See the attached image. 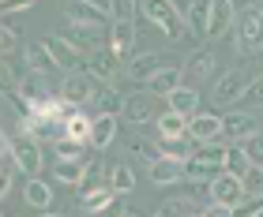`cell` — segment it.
Listing matches in <instances>:
<instances>
[{"label": "cell", "mask_w": 263, "mask_h": 217, "mask_svg": "<svg viewBox=\"0 0 263 217\" xmlns=\"http://www.w3.org/2000/svg\"><path fill=\"white\" fill-rule=\"evenodd\" d=\"M42 217H64V213H53V210H45V213H42Z\"/></svg>", "instance_id": "47"}, {"label": "cell", "mask_w": 263, "mask_h": 217, "mask_svg": "<svg viewBox=\"0 0 263 217\" xmlns=\"http://www.w3.org/2000/svg\"><path fill=\"white\" fill-rule=\"evenodd\" d=\"M218 172H222V168H214V165L199 161V158H188L184 161V180H192V184H211Z\"/></svg>", "instance_id": "32"}, {"label": "cell", "mask_w": 263, "mask_h": 217, "mask_svg": "<svg viewBox=\"0 0 263 217\" xmlns=\"http://www.w3.org/2000/svg\"><path fill=\"white\" fill-rule=\"evenodd\" d=\"M147 172H151V184L154 187H173V184H181V180H184V161L162 158V161H154Z\"/></svg>", "instance_id": "14"}, {"label": "cell", "mask_w": 263, "mask_h": 217, "mask_svg": "<svg viewBox=\"0 0 263 217\" xmlns=\"http://www.w3.org/2000/svg\"><path fill=\"white\" fill-rule=\"evenodd\" d=\"M124 217H139V213H132V210H128V213H124Z\"/></svg>", "instance_id": "48"}, {"label": "cell", "mask_w": 263, "mask_h": 217, "mask_svg": "<svg viewBox=\"0 0 263 217\" xmlns=\"http://www.w3.org/2000/svg\"><path fill=\"white\" fill-rule=\"evenodd\" d=\"M45 49L53 53L57 68H68V75L71 71H87V56H83L68 38H61V34H49V38H45Z\"/></svg>", "instance_id": "7"}, {"label": "cell", "mask_w": 263, "mask_h": 217, "mask_svg": "<svg viewBox=\"0 0 263 217\" xmlns=\"http://www.w3.org/2000/svg\"><path fill=\"white\" fill-rule=\"evenodd\" d=\"M132 49H136V23H113L109 27V53L117 60L132 56Z\"/></svg>", "instance_id": "15"}, {"label": "cell", "mask_w": 263, "mask_h": 217, "mask_svg": "<svg viewBox=\"0 0 263 217\" xmlns=\"http://www.w3.org/2000/svg\"><path fill=\"white\" fill-rule=\"evenodd\" d=\"M23 60H27V68L38 71V75H53L57 71V60H53L49 49H45V41H30L27 49H23Z\"/></svg>", "instance_id": "19"}, {"label": "cell", "mask_w": 263, "mask_h": 217, "mask_svg": "<svg viewBox=\"0 0 263 217\" xmlns=\"http://www.w3.org/2000/svg\"><path fill=\"white\" fill-rule=\"evenodd\" d=\"M184 75L196 79V82H211V75H214V56L207 49L192 53V56H188V64H184Z\"/></svg>", "instance_id": "24"}, {"label": "cell", "mask_w": 263, "mask_h": 217, "mask_svg": "<svg viewBox=\"0 0 263 217\" xmlns=\"http://www.w3.org/2000/svg\"><path fill=\"white\" fill-rule=\"evenodd\" d=\"M222 131H226V116H218V113H199L188 120V135L196 142H218Z\"/></svg>", "instance_id": "12"}, {"label": "cell", "mask_w": 263, "mask_h": 217, "mask_svg": "<svg viewBox=\"0 0 263 217\" xmlns=\"http://www.w3.org/2000/svg\"><path fill=\"white\" fill-rule=\"evenodd\" d=\"M124 146H128V154H132V158L147 161V168H151L154 161H162V150L154 146L151 139H143V135H128V139H124Z\"/></svg>", "instance_id": "27"}, {"label": "cell", "mask_w": 263, "mask_h": 217, "mask_svg": "<svg viewBox=\"0 0 263 217\" xmlns=\"http://www.w3.org/2000/svg\"><path fill=\"white\" fill-rule=\"evenodd\" d=\"M117 199H121V195H117V191L109 187V184H105V187H98V191H90V195L87 199H83V206H87L90 213H102L105 206H113V202Z\"/></svg>", "instance_id": "35"}, {"label": "cell", "mask_w": 263, "mask_h": 217, "mask_svg": "<svg viewBox=\"0 0 263 217\" xmlns=\"http://www.w3.org/2000/svg\"><path fill=\"white\" fill-rule=\"evenodd\" d=\"M15 41H19L15 30H11V27H0V53L11 56V53H15Z\"/></svg>", "instance_id": "44"}, {"label": "cell", "mask_w": 263, "mask_h": 217, "mask_svg": "<svg viewBox=\"0 0 263 217\" xmlns=\"http://www.w3.org/2000/svg\"><path fill=\"white\" fill-rule=\"evenodd\" d=\"M87 75H90V79H98L102 86H109V82L121 75V60H117L109 49H98V53H90V56H87Z\"/></svg>", "instance_id": "11"}, {"label": "cell", "mask_w": 263, "mask_h": 217, "mask_svg": "<svg viewBox=\"0 0 263 217\" xmlns=\"http://www.w3.org/2000/svg\"><path fill=\"white\" fill-rule=\"evenodd\" d=\"M23 202L45 213V210L53 206V187L45 184V180H38V176H34V180H27V187H23Z\"/></svg>", "instance_id": "22"}, {"label": "cell", "mask_w": 263, "mask_h": 217, "mask_svg": "<svg viewBox=\"0 0 263 217\" xmlns=\"http://www.w3.org/2000/svg\"><path fill=\"white\" fill-rule=\"evenodd\" d=\"M124 120L128 124H151L154 116V98L151 94H128L124 98Z\"/></svg>", "instance_id": "16"}, {"label": "cell", "mask_w": 263, "mask_h": 217, "mask_svg": "<svg viewBox=\"0 0 263 217\" xmlns=\"http://www.w3.org/2000/svg\"><path fill=\"white\" fill-rule=\"evenodd\" d=\"M181 75H184V68H165V71H158V75H154V79L147 82L151 98H170V94H177V90L184 86Z\"/></svg>", "instance_id": "18"}, {"label": "cell", "mask_w": 263, "mask_h": 217, "mask_svg": "<svg viewBox=\"0 0 263 217\" xmlns=\"http://www.w3.org/2000/svg\"><path fill=\"white\" fill-rule=\"evenodd\" d=\"M211 191H214V202H218V206H230V210H237V206L248 199L245 180H237V176H230V172H218V176H214V180H211Z\"/></svg>", "instance_id": "8"}, {"label": "cell", "mask_w": 263, "mask_h": 217, "mask_svg": "<svg viewBox=\"0 0 263 217\" xmlns=\"http://www.w3.org/2000/svg\"><path fill=\"white\" fill-rule=\"evenodd\" d=\"M226 135H230L237 146H241V142H248V139H256V135H259L256 116H252V113H241V108H237V113H230V116H226Z\"/></svg>", "instance_id": "13"}, {"label": "cell", "mask_w": 263, "mask_h": 217, "mask_svg": "<svg viewBox=\"0 0 263 217\" xmlns=\"http://www.w3.org/2000/svg\"><path fill=\"white\" fill-rule=\"evenodd\" d=\"M27 8H34V0H0V11H4V15H11V11H27Z\"/></svg>", "instance_id": "45"}, {"label": "cell", "mask_w": 263, "mask_h": 217, "mask_svg": "<svg viewBox=\"0 0 263 217\" xmlns=\"http://www.w3.org/2000/svg\"><path fill=\"white\" fill-rule=\"evenodd\" d=\"M102 176H105V168H102V161H98V158H94V161L87 165V172H83V184L76 187V191H79V199H87L90 191L105 187V184H102Z\"/></svg>", "instance_id": "33"}, {"label": "cell", "mask_w": 263, "mask_h": 217, "mask_svg": "<svg viewBox=\"0 0 263 217\" xmlns=\"http://www.w3.org/2000/svg\"><path fill=\"white\" fill-rule=\"evenodd\" d=\"M64 19L71 27H90V30H102V27H113V15L109 8L94 4V0H71L64 8Z\"/></svg>", "instance_id": "3"}, {"label": "cell", "mask_w": 263, "mask_h": 217, "mask_svg": "<svg viewBox=\"0 0 263 217\" xmlns=\"http://www.w3.org/2000/svg\"><path fill=\"white\" fill-rule=\"evenodd\" d=\"M256 213H263V195H248L241 206L233 210V217H256Z\"/></svg>", "instance_id": "41"}, {"label": "cell", "mask_w": 263, "mask_h": 217, "mask_svg": "<svg viewBox=\"0 0 263 217\" xmlns=\"http://www.w3.org/2000/svg\"><path fill=\"white\" fill-rule=\"evenodd\" d=\"M90 131H94V120L90 116H68V139H76V142H90Z\"/></svg>", "instance_id": "37"}, {"label": "cell", "mask_w": 263, "mask_h": 217, "mask_svg": "<svg viewBox=\"0 0 263 217\" xmlns=\"http://www.w3.org/2000/svg\"><path fill=\"white\" fill-rule=\"evenodd\" d=\"M113 139H117V116L98 113V116H94V131H90V146L94 150H109Z\"/></svg>", "instance_id": "20"}, {"label": "cell", "mask_w": 263, "mask_h": 217, "mask_svg": "<svg viewBox=\"0 0 263 217\" xmlns=\"http://www.w3.org/2000/svg\"><path fill=\"white\" fill-rule=\"evenodd\" d=\"M139 11L147 23L162 27L170 41H192V27H188V19H181V8L173 0H139Z\"/></svg>", "instance_id": "1"}, {"label": "cell", "mask_w": 263, "mask_h": 217, "mask_svg": "<svg viewBox=\"0 0 263 217\" xmlns=\"http://www.w3.org/2000/svg\"><path fill=\"white\" fill-rule=\"evenodd\" d=\"M188 142H196L192 135L188 139H162L158 142V150H162V158H177V161H188L192 154H188Z\"/></svg>", "instance_id": "38"}, {"label": "cell", "mask_w": 263, "mask_h": 217, "mask_svg": "<svg viewBox=\"0 0 263 217\" xmlns=\"http://www.w3.org/2000/svg\"><path fill=\"white\" fill-rule=\"evenodd\" d=\"M233 49L241 56H252L263 49V4L256 0V4H248L241 11V19H237L233 27Z\"/></svg>", "instance_id": "2"}, {"label": "cell", "mask_w": 263, "mask_h": 217, "mask_svg": "<svg viewBox=\"0 0 263 217\" xmlns=\"http://www.w3.org/2000/svg\"><path fill=\"white\" fill-rule=\"evenodd\" d=\"M109 15H113V23H136V15H139V0H109Z\"/></svg>", "instance_id": "36"}, {"label": "cell", "mask_w": 263, "mask_h": 217, "mask_svg": "<svg viewBox=\"0 0 263 217\" xmlns=\"http://www.w3.org/2000/svg\"><path fill=\"white\" fill-rule=\"evenodd\" d=\"M83 172H87V161H71V158H61L53 165V176L57 184H68V187H79L83 184Z\"/></svg>", "instance_id": "25"}, {"label": "cell", "mask_w": 263, "mask_h": 217, "mask_svg": "<svg viewBox=\"0 0 263 217\" xmlns=\"http://www.w3.org/2000/svg\"><path fill=\"white\" fill-rule=\"evenodd\" d=\"M256 108H263V75H256L248 82V90L241 98V113H256Z\"/></svg>", "instance_id": "39"}, {"label": "cell", "mask_w": 263, "mask_h": 217, "mask_svg": "<svg viewBox=\"0 0 263 217\" xmlns=\"http://www.w3.org/2000/svg\"><path fill=\"white\" fill-rule=\"evenodd\" d=\"M170 68V60H165V53H139V56H132L128 60V68H124V75L132 82H151L158 71Z\"/></svg>", "instance_id": "9"}, {"label": "cell", "mask_w": 263, "mask_h": 217, "mask_svg": "<svg viewBox=\"0 0 263 217\" xmlns=\"http://www.w3.org/2000/svg\"><path fill=\"white\" fill-rule=\"evenodd\" d=\"M154 127H158L162 139H188V120L177 116V113H162L154 120Z\"/></svg>", "instance_id": "28"}, {"label": "cell", "mask_w": 263, "mask_h": 217, "mask_svg": "<svg viewBox=\"0 0 263 217\" xmlns=\"http://www.w3.org/2000/svg\"><path fill=\"white\" fill-rule=\"evenodd\" d=\"M248 82L252 79H245L241 71H226V75L214 82V90H211V101L218 105V108H230V105H241L245 98V90H248Z\"/></svg>", "instance_id": "4"}, {"label": "cell", "mask_w": 263, "mask_h": 217, "mask_svg": "<svg viewBox=\"0 0 263 217\" xmlns=\"http://www.w3.org/2000/svg\"><path fill=\"white\" fill-rule=\"evenodd\" d=\"M42 165H45V158H42V142L34 139V135H23V139H15V168L27 180H34L42 172Z\"/></svg>", "instance_id": "5"}, {"label": "cell", "mask_w": 263, "mask_h": 217, "mask_svg": "<svg viewBox=\"0 0 263 217\" xmlns=\"http://www.w3.org/2000/svg\"><path fill=\"white\" fill-rule=\"evenodd\" d=\"M94 79L87 75V71H71V75L61 79V98L71 101V105H83V101H94Z\"/></svg>", "instance_id": "10"}, {"label": "cell", "mask_w": 263, "mask_h": 217, "mask_svg": "<svg viewBox=\"0 0 263 217\" xmlns=\"http://www.w3.org/2000/svg\"><path fill=\"white\" fill-rule=\"evenodd\" d=\"M203 217H233L230 206H218V202H211V206H203Z\"/></svg>", "instance_id": "46"}, {"label": "cell", "mask_w": 263, "mask_h": 217, "mask_svg": "<svg viewBox=\"0 0 263 217\" xmlns=\"http://www.w3.org/2000/svg\"><path fill=\"white\" fill-rule=\"evenodd\" d=\"M184 19H188V27H192L196 38H207L211 34V0H192V4L184 8Z\"/></svg>", "instance_id": "21"}, {"label": "cell", "mask_w": 263, "mask_h": 217, "mask_svg": "<svg viewBox=\"0 0 263 217\" xmlns=\"http://www.w3.org/2000/svg\"><path fill=\"white\" fill-rule=\"evenodd\" d=\"M192 217H203V213H192Z\"/></svg>", "instance_id": "49"}, {"label": "cell", "mask_w": 263, "mask_h": 217, "mask_svg": "<svg viewBox=\"0 0 263 217\" xmlns=\"http://www.w3.org/2000/svg\"><path fill=\"white\" fill-rule=\"evenodd\" d=\"M226 154H230V146H222V142H199V146L192 150V158H199V161H207V165H214V168L226 172Z\"/></svg>", "instance_id": "29"}, {"label": "cell", "mask_w": 263, "mask_h": 217, "mask_svg": "<svg viewBox=\"0 0 263 217\" xmlns=\"http://www.w3.org/2000/svg\"><path fill=\"white\" fill-rule=\"evenodd\" d=\"M226 172L245 180L248 172H252V158L245 154V146H230V154H226Z\"/></svg>", "instance_id": "30"}, {"label": "cell", "mask_w": 263, "mask_h": 217, "mask_svg": "<svg viewBox=\"0 0 263 217\" xmlns=\"http://www.w3.org/2000/svg\"><path fill=\"white\" fill-rule=\"evenodd\" d=\"M237 27V15H233V0H211V34L207 38H222L226 30Z\"/></svg>", "instance_id": "17"}, {"label": "cell", "mask_w": 263, "mask_h": 217, "mask_svg": "<svg viewBox=\"0 0 263 217\" xmlns=\"http://www.w3.org/2000/svg\"><path fill=\"white\" fill-rule=\"evenodd\" d=\"M170 113H177V116H184V120H192V116H199V94L192 90V86H181L177 94H170Z\"/></svg>", "instance_id": "23"}, {"label": "cell", "mask_w": 263, "mask_h": 217, "mask_svg": "<svg viewBox=\"0 0 263 217\" xmlns=\"http://www.w3.org/2000/svg\"><path fill=\"white\" fill-rule=\"evenodd\" d=\"M256 217H263V213H256Z\"/></svg>", "instance_id": "50"}, {"label": "cell", "mask_w": 263, "mask_h": 217, "mask_svg": "<svg viewBox=\"0 0 263 217\" xmlns=\"http://www.w3.org/2000/svg\"><path fill=\"white\" fill-rule=\"evenodd\" d=\"M109 187L117 191V195H132V191H136V168L132 165H117L113 172H109Z\"/></svg>", "instance_id": "31"}, {"label": "cell", "mask_w": 263, "mask_h": 217, "mask_svg": "<svg viewBox=\"0 0 263 217\" xmlns=\"http://www.w3.org/2000/svg\"><path fill=\"white\" fill-rule=\"evenodd\" d=\"M53 146H57V154H61V158L83 161V142H76V139H61V142H53Z\"/></svg>", "instance_id": "40"}, {"label": "cell", "mask_w": 263, "mask_h": 217, "mask_svg": "<svg viewBox=\"0 0 263 217\" xmlns=\"http://www.w3.org/2000/svg\"><path fill=\"white\" fill-rule=\"evenodd\" d=\"M98 38H102V30H90V27H71V23H68V41L76 45V49H79L83 56L98 53Z\"/></svg>", "instance_id": "26"}, {"label": "cell", "mask_w": 263, "mask_h": 217, "mask_svg": "<svg viewBox=\"0 0 263 217\" xmlns=\"http://www.w3.org/2000/svg\"><path fill=\"white\" fill-rule=\"evenodd\" d=\"M94 101H98L102 113H109V116H124V98L117 94L113 86H102L98 94H94Z\"/></svg>", "instance_id": "34"}, {"label": "cell", "mask_w": 263, "mask_h": 217, "mask_svg": "<svg viewBox=\"0 0 263 217\" xmlns=\"http://www.w3.org/2000/svg\"><path fill=\"white\" fill-rule=\"evenodd\" d=\"M184 213H188V202L170 199V202H162V206H158V213H154V217H184Z\"/></svg>", "instance_id": "42"}, {"label": "cell", "mask_w": 263, "mask_h": 217, "mask_svg": "<svg viewBox=\"0 0 263 217\" xmlns=\"http://www.w3.org/2000/svg\"><path fill=\"white\" fill-rule=\"evenodd\" d=\"M245 191H248V195H263V168L252 165V172L245 176Z\"/></svg>", "instance_id": "43"}, {"label": "cell", "mask_w": 263, "mask_h": 217, "mask_svg": "<svg viewBox=\"0 0 263 217\" xmlns=\"http://www.w3.org/2000/svg\"><path fill=\"white\" fill-rule=\"evenodd\" d=\"M23 135H34L38 142H61L68 139V120H57V116H30L23 120Z\"/></svg>", "instance_id": "6"}]
</instances>
